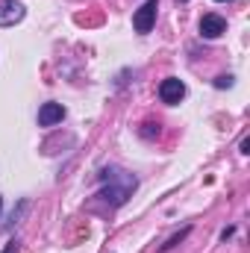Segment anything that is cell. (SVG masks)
I'll list each match as a JSON object with an SVG mask.
<instances>
[{"label":"cell","instance_id":"6da1fadb","mask_svg":"<svg viewBox=\"0 0 250 253\" xmlns=\"http://www.w3.org/2000/svg\"><path fill=\"white\" fill-rule=\"evenodd\" d=\"M100 197L109 203V206H124L126 200L132 197V191H135V186H138V180L129 174V171H124V168H103L100 171Z\"/></svg>","mask_w":250,"mask_h":253},{"label":"cell","instance_id":"7a4b0ae2","mask_svg":"<svg viewBox=\"0 0 250 253\" xmlns=\"http://www.w3.org/2000/svg\"><path fill=\"white\" fill-rule=\"evenodd\" d=\"M156 9H159V0H144V3L135 9V15H132L135 33H150V30H153V24H156Z\"/></svg>","mask_w":250,"mask_h":253},{"label":"cell","instance_id":"3957f363","mask_svg":"<svg viewBox=\"0 0 250 253\" xmlns=\"http://www.w3.org/2000/svg\"><path fill=\"white\" fill-rule=\"evenodd\" d=\"M159 97H162V103L177 106V103L186 97V83H183V80H177V77L162 80V85H159Z\"/></svg>","mask_w":250,"mask_h":253},{"label":"cell","instance_id":"277c9868","mask_svg":"<svg viewBox=\"0 0 250 253\" xmlns=\"http://www.w3.org/2000/svg\"><path fill=\"white\" fill-rule=\"evenodd\" d=\"M27 15V6L21 0H0V27H15Z\"/></svg>","mask_w":250,"mask_h":253},{"label":"cell","instance_id":"5b68a950","mask_svg":"<svg viewBox=\"0 0 250 253\" xmlns=\"http://www.w3.org/2000/svg\"><path fill=\"white\" fill-rule=\"evenodd\" d=\"M224 33H227V21H224L221 15L209 12V15L200 18V36H203V39H218V36H224Z\"/></svg>","mask_w":250,"mask_h":253},{"label":"cell","instance_id":"8992f818","mask_svg":"<svg viewBox=\"0 0 250 253\" xmlns=\"http://www.w3.org/2000/svg\"><path fill=\"white\" fill-rule=\"evenodd\" d=\"M65 118V106L62 103H42V109H39V124L42 126H53V124H62Z\"/></svg>","mask_w":250,"mask_h":253},{"label":"cell","instance_id":"52a82bcc","mask_svg":"<svg viewBox=\"0 0 250 253\" xmlns=\"http://www.w3.org/2000/svg\"><path fill=\"white\" fill-rule=\"evenodd\" d=\"M188 233H191V227H186V230H180V233H177V236H171V239H168V242H165V245H162V251H171V248H177V245H180V242H183V239H186Z\"/></svg>","mask_w":250,"mask_h":253},{"label":"cell","instance_id":"ba28073f","mask_svg":"<svg viewBox=\"0 0 250 253\" xmlns=\"http://www.w3.org/2000/svg\"><path fill=\"white\" fill-rule=\"evenodd\" d=\"M27 206H30V203H27V200H21V203H18V209H12V215H9V224H18V221H21V215L27 212Z\"/></svg>","mask_w":250,"mask_h":253},{"label":"cell","instance_id":"9c48e42d","mask_svg":"<svg viewBox=\"0 0 250 253\" xmlns=\"http://www.w3.org/2000/svg\"><path fill=\"white\" fill-rule=\"evenodd\" d=\"M230 85H233V77H230V74L215 77V88H230Z\"/></svg>","mask_w":250,"mask_h":253},{"label":"cell","instance_id":"30bf717a","mask_svg":"<svg viewBox=\"0 0 250 253\" xmlns=\"http://www.w3.org/2000/svg\"><path fill=\"white\" fill-rule=\"evenodd\" d=\"M3 253H18V242H9V245L3 248Z\"/></svg>","mask_w":250,"mask_h":253},{"label":"cell","instance_id":"8fae6325","mask_svg":"<svg viewBox=\"0 0 250 253\" xmlns=\"http://www.w3.org/2000/svg\"><path fill=\"white\" fill-rule=\"evenodd\" d=\"M242 153H250V138H248V135L242 138Z\"/></svg>","mask_w":250,"mask_h":253},{"label":"cell","instance_id":"7c38bea8","mask_svg":"<svg viewBox=\"0 0 250 253\" xmlns=\"http://www.w3.org/2000/svg\"><path fill=\"white\" fill-rule=\"evenodd\" d=\"M0 212H3V197H0Z\"/></svg>","mask_w":250,"mask_h":253},{"label":"cell","instance_id":"4fadbf2b","mask_svg":"<svg viewBox=\"0 0 250 253\" xmlns=\"http://www.w3.org/2000/svg\"><path fill=\"white\" fill-rule=\"evenodd\" d=\"M218 3H224V0H218Z\"/></svg>","mask_w":250,"mask_h":253},{"label":"cell","instance_id":"5bb4252c","mask_svg":"<svg viewBox=\"0 0 250 253\" xmlns=\"http://www.w3.org/2000/svg\"><path fill=\"white\" fill-rule=\"evenodd\" d=\"M180 3H186V0H180Z\"/></svg>","mask_w":250,"mask_h":253}]
</instances>
